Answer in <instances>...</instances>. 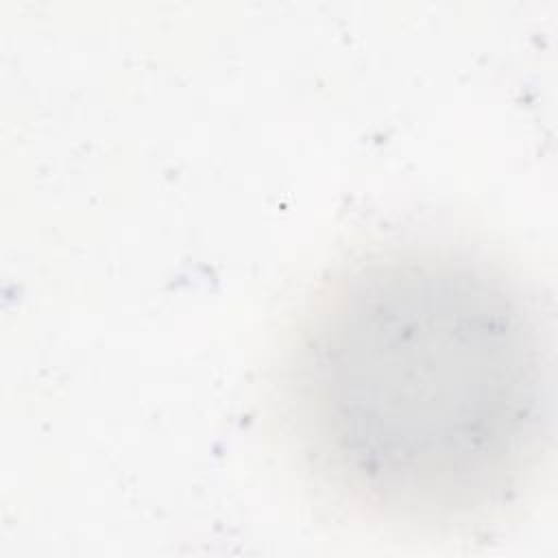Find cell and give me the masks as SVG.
I'll use <instances>...</instances> for the list:
<instances>
[{
  "mask_svg": "<svg viewBox=\"0 0 558 558\" xmlns=\"http://www.w3.org/2000/svg\"><path fill=\"white\" fill-rule=\"evenodd\" d=\"M288 440L316 488L371 523H499L541 482L554 342L538 296L449 244H388L310 299L279 373Z\"/></svg>",
  "mask_w": 558,
  "mask_h": 558,
  "instance_id": "cell-1",
  "label": "cell"
}]
</instances>
